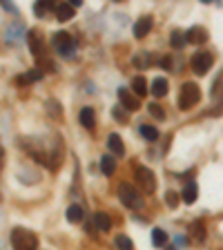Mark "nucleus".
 I'll return each instance as SVG.
<instances>
[{"label": "nucleus", "instance_id": "1", "mask_svg": "<svg viewBox=\"0 0 223 250\" xmlns=\"http://www.w3.org/2000/svg\"><path fill=\"white\" fill-rule=\"evenodd\" d=\"M118 199L125 208L130 210H141L143 208V197L138 194V190L132 186V183H121L118 186Z\"/></svg>", "mask_w": 223, "mask_h": 250}, {"label": "nucleus", "instance_id": "2", "mask_svg": "<svg viewBox=\"0 0 223 250\" xmlns=\"http://www.w3.org/2000/svg\"><path fill=\"white\" fill-rule=\"evenodd\" d=\"M201 101V90L197 83H183L181 85V94H179V107L181 110H190Z\"/></svg>", "mask_w": 223, "mask_h": 250}, {"label": "nucleus", "instance_id": "3", "mask_svg": "<svg viewBox=\"0 0 223 250\" xmlns=\"http://www.w3.org/2000/svg\"><path fill=\"white\" fill-rule=\"evenodd\" d=\"M52 45L54 49L60 54V56H65V58H72L76 52V40L72 38V34L67 32H56L52 38Z\"/></svg>", "mask_w": 223, "mask_h": 250}, {"label": "nucleus", "instance_id": "4", "mask_svg": "<svg viewBox=\"0 0 223 250\" xmlns=\"http://www.w3.org/2000/svg\"><path fill=\"white\" fill-rule=\"evenodd\" d=\"M11 246H14L16 250H22V248L36 250L38 248V239H36V234H32L29 230L16 228L14 232H11Z\"/></svg>", "mask_w": 223, "mask_h": 250}, {"label": "nucleus", "instance_id": "5", "mask_svg": "<svg viewBox=\"0 0 223 250\" xmlns=\"http://www.w3.org/2000/svg\"><path fill=\"white\" fill-rule=\"evenodd\" d=\"M134 174H136V181L141 183L143 192L152 194V192L156 190V176H154V172L149 170V168H145V165H138L136 170H134Z\"/></svg>", "mask_w": 223, "mask_h": 250}, {"label": "nucleus", "instance_id": "6", "mask_svg": "<svg viewBox=\"0 0 223 250\" xmlns=\"http://www.w3.org/2000/svg\"><path fill=\"white\" fill-rule=\"evenodd\" d=\"M212 63H214V56L210 52H197L194 56H192V60H190L194 74H199V76L205 74L207 69L212 67Z\"/></svg>", "mask_w": 223, "mask_h": 250}, {"label": "nucleus", "instance_id": "7", "mask_svg": "<svg viewBox=\"0 0 223 250\" xmlns=\"http://www.w3.org/2000/svg\"><path fill=\"white\" fill-rule=\"evenodd\" d=\"M27 45H29V49H32L34 58H36V60L43 58L45 45H43V40H40V36H38V32H34V29H32V32L27 34Z\"/></svg>", "mask_w": 223, "mask_h": 250}, {"label": "nucleus", "instance_id": "8", "mask_svg": "<svg viewBox=\"0 0 223 250\" xmlns=\"http://www.w3.org/2000/svg\"><path fill=\"white\" fill-rule=\"evenodd\" d=\"M118 101H121V105L128 110V112H136L138 107V101H136V96H134V92H130V90H125V87H121L118 90Z\"/></svg>", "mask_w": 223, "mask_h": 250}, {"label": "nucleus", "instance_id": "9", "mask_svg": "<svg viewBox=\"0 0 223 250\" xmlns=\"http://www.w3.org/2000/svg\"><path fill=\"white\" fill-rule=\"evenodd\" d=\"M152 25H154L152 16H141L136 22H134V36H136V38H145L149 32H152Z\"/></svg>", "mask_w": 223, "mask_h": 250}, {"label": "nucleus", "instance_id": "10", "mask_svg": "<svg viewBox=\"0 0 223 250\" xmlns=\"http://www.w3.org/2000/svg\"><path fill=\"white\" fill-rule=\"evenodd\" d=\"M186 38H187V43H192V45H201L207 40V32L203 27H192V29L186 32Z\"/></svg>", "mask_w": 223, "mask_h": 250}, {"label": "nucleus", "instance_id": "11", "mask_svg": "<svg viewBox=\"0 0 223 250\" xmlns=\"http://www.w3.org/2000/svg\"><path fill=\"white\" fill-rule=\"evenodd\" d=\"M49 11H56L54 0H36V2H34V14H36L38 18H45Z\"/></svg>", "mask_w": 223, "mask_h": 250}, {"label": "nucleus", "instance_id": "12", "mask_svg": "<svg viewBox=\"0 0 223 250\" xmlns=\"http://www.w3.org/2000/svg\"><path fill=\"white\" fill-rule=\"evenodd\" d=\"M197 197H199V186L194 181H190L186 188H183V192H181V199L190 206V203H194L197 201Z\"/></svg>", "mask_w": 223, "mask_h": 250}, {"label": "nucleus", "instance_id": "13", "mask_svg": "<svg viewBox=\"0 0 223 250\" xmlns=\"http://www.w3.org/2000/svg\"><path fill=\"white\" fill-rule=\"evenodd\" d=\"M56 18H58L60 22H67L74 18V5L72 2H63V5L56 7Z\"/></svg>", "mask_w": 223, "mask_h": 250}, {"label": "nucleus", "instance_id": "14", "mask_svg": "<svg viewBox=\"0 0 223 250\" xmlns=\"http://www.w3.org/2000/svg\"><path fill=\"white\" fill-rule=\"evenodd\" d=\"M40 78H43V69H32V72L18 76L16 83L18 85H29V83H36V80H40Z\"/></svg>", "mask_w": 223, "mask_h": 250}, {"label": "nucleus", "instance_id": "15", "mask_svg": "<svg viewBox=\"0 0 223 250\" xmlns=\"http://www.w3.org/2000/svg\"><path fill=\"white\" fill-rule=\"evenodd\" d=\"M107 148H110L116 156H121L123 152H125V145H123V141H121L118 134H110V136H107Z\"/></svg>", "mask_w": 223, "mask_h": 250}, {"label": "nucleus", "instance_id": "16", "mask_svg": "<svg viewBox=\"0 0 223 250\" xmlns=\"http://www.w3.org/2000/svg\"><path fill=\"white\" fill-rule=\"evenodd\" d=\"M78 121H80V125H83V128L92 130V128H94V110H92V107H83V110H80V114H78Z\"/></svg>", "mask_w": 223, "mask_h": 250}, {"label": "nucleus", "instance_id": "17", "mask_svg": "<svg viewBox=\"0 0 223 250\" xmlns=\"http://www.w3.org/2000/svg\"><path fill=\"white\" fill-rule=\"evenodd\" d=\"M101 170H103V174H105V176L114 174V172H116V159H114V156H110V154L101 156Z\"/></svg>", "mask_w": 223, "mask_h": 250}, {"label": "nucleus", "instance_id": "18", "mask_svg": "<svg viewBox=\"0 0 223 250\" xmlns=\"http://www.w3.org/2000/svg\"><path fill=\"white\" fill-rule=\"evenodd\" d=\"M94 224H96V228H98V230L107 232V230L112 228V219H110V214H107V212H96L94 214Z\"/></svg>", "mask_w": 223, "mask_h": 250}, {"label": "nucleus", "instance_id": "19", "mask_svg": "<svg viewBox=\"0 0 223 250\" xmlns=\"http://www.w3.org/2000/svg\"><path fill=\"white\" fill-rule=\"evenodd\" d=\"M132 92L136 96H145L148 94V80L143 76H134L132 78Z\"/></svg>", "mask_w": 223, "mask_h": 250}, {"label": "nucleus", "instance_id": "20", "mask_svg": "<svg viewBox=\"0 0 223 250\" xmlns=\"http://www.w3.org/2000/svg\"><path fill=\"white\" fill-rule=\"evenodd\" d=\"M83 217H85V212H83V208H80L78 203H74V206L67 208V221L78 224V221H83Z\"/></svg>", "mask_w": 223, "mask_h": 250}, {"label": "nucleus", "instance_id": "21", "mask_svg": "<svg viewBox=\"0 0 223 250\" xmlns=\"http://www.w3.org/2000/svg\"><path fill=\"white\" fill-rule=\"evenodd\" d=\"M152 94H154L156 98H161V96L167 94V80L165 78H154L152 80Z\"/></svg>", "mask_w": 223, "mask_h": 250}, {"label": "nucleus", "instance_id": "22", "mask_svg": "<svg viewBox=\"0 0 223 250\" xmlns=\"http://www.w3.org/2000/svg\"><path fill=\"white\" fill-rule=\"evenodd\" d=\"M152 244L159 246V248H161V246H165V244H167V234H165L161 228H154V230H152Z\"/></svg>", "mask_w": 223, "mask_h": 250}, {"label": "nucleus", "instance_id": "23", "mask_svg": "<svg viewBox=\"0 0 223 250\" xmlns=\"http://www.w3.org/2000/svg\"><path fill=\"white\" fill-rule=\"evenodd\" d=\"M170 43H172V47H174V49H181L183 45L187 43V38H186V34H183V32H174V34H172V38H170Z\"/></svg>", "mask_w": 223, "mask_h": 250}, {"label": "nucleus", "instance_id": "24", "mask_svg": "<svg viewBox=\"0 0 223 250\" xmlns=\"http://www.w3.org/2000/svg\"><path fill=\"white\" fill-rule=\"evenodd\" d=\"M141 134H143V138H148V141H156V138H159V130L152 128V125H141Z\"/></svg>", "mask_w": 223, "mask_h": 250}, {"label": "nucleus", "instance_id": "25", "mask_svg": "<svg viewBox=\"0 0 223 250\" xmlns=\"http://www.w3.org/2000/svg\"><path fill=\"white\" fill-rule=\"evenodd\" d=\"M114 246H116V248H121V250H130V248H134L132 239H130V237H125V234H118L116 239H114Z\"/></svg>", "mask_w": 223, "mask_h": 250}, {"label": "nucleus", "instance_id": "26", "mask_svg": "<svg viewBox=\"0 0 223 250\" xmlns=\"http://www.w3.org/2000/svg\"><path fill=\"white\" fill-rule=\"evenodd\" d=\"M148 112L152 114V116H154L156 121H163V118H165V112H163V107H161L159 103H149V105H148Z\"/></svg>", "mask_w": 223, "mask_h": 250}, {"label": "nucleus", "instance_id": "27", "mask_svg": "<svg viewBox=\"0 0 223 250\" xmlns=\"http://www.w3.org/2000/svg\"><path fill=\"white\" fill-rule=\"evenodd\" d=\"M9 34H11V40H20L25 32H22L20 25H9V27H7V36H9Z\"/></svg>", "mask_w": 223, "mask_h": 250}, {"label": "nucleus", "instance_id": "28", "mask_svg": "<svg viewBox=\"0 0 223 250\" xmlns=\"http://www.w3.org/2000/svg\"><path fill=\"white\" fill-rule=\"evenodd\" d=\"M192 230H194V241H203V239H205V230H203V221H194Z\"/></svg>", "mask_w": 223, "mask_h": 250}, {"label": "nucleus", "instance_id": "29", "mask_svg": "<svg viewBox=\"0 0 223 250\" xmlns=\"http://www.w3.org/2000/svg\"><path fill=\"white\" fill-rule=\"evenodd\" d=\"M165 203H167L170 208H174L176 203H179V197H176L174 190H167V192H165Z\"/></svg>", "mask_w": 223, "mask_h": 250}, {"label": "nucleus", "instance_id": "30", "mask_svg": "<svg viewBox=\"0 0 223 250\" xmlns=\"http://www.w3.org/2000/svg\"><path fill=\"white\" fill-rule=\"evenodd\" d=\"M161 65H163V67H167V69H170V67H172V58H163V60H161Z\"/></svg>", "mask_w": 223, "mask_h": 250}, {"label": "nucleus", "instance_id": "31", "mask_svg": "<svg viewBox=\"0 0 223 250\" xmlns=\"http://www.w3.org/2000/svg\"><path fill=\"white\" fill-rule=\"evenodd\" d=\"M112 114H114V116H116V118H121V121H123V118H125V114H123L121 110H114V112H112Z\"/></svg>", "mask_w": 223, "mask_h": 250}, {"label": "nucleus", "instance_id": "32", "mask_svg": "<svg viewBox=\"0 0 223 250\" xmlns=\"http://www.w3.org/2000/svg\"><path fill=\"white\" fill-rule=\"evenodd\" d=\"M67 2H72L74 7H80V5H83V0H67Z\"/></svg>", "mask_w": 223, "mask_h": 250}, {"label": "nucleus", "instance_id": "33", "mask_svg": "<svg viewBox=\"0 0 223 250\" xmlns=\"http://www.w3.org/2000/svg\"><path fill=\"white\" fill-rule=\"evenodd\" d=\"M201 2H205V5H210V2H214V0H201Z\"/></svg>", "mask_w": 223, "mask_h": 250}, {"label": "nucleus", "instance_id": "34", "mask_svg": "<svg viewBox=\"0 0 223 250\" xmlns=\"http://www.w3.org/2000/svg\"><path fill=\"white\" fill-rule=\"evenodd\" d=\"M116 2H123V0H116Z\"/></svg>", "mask_w": 223, "mask_h": 250}]
</instances>
